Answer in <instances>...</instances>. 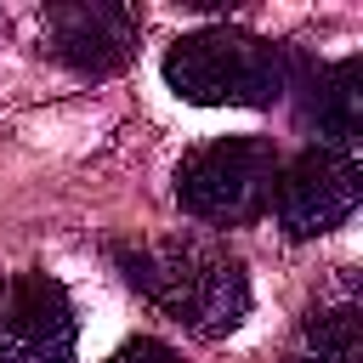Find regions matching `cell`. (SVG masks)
<instances>
[{"mask_svg":"<svg viewBox=\"0 0 363 363\" xmlns=\"http://www.w3.org/2000/svg\"><path fill=\"white\" fill-rule=\"evenodd\" d=\"M278 147L267 136H216L176 164V204L204 227H250L272 210Z\"/></svg>","mask_w":363,"mask_h":363,"instance_id":"3","label":"cell"},{"mask_svg":"<svg viewBox=\"0 0 363 363\" xmlns=\"http://www.w3.org/2000/svg\"><path fill=\"white\" fill-rule=\"evenodd\" d=\"M113 267L142 301H153L199 340H221L250 318V272L221 238L170 233V238L113 244Z\"/></svg>","mask_w":363,"mask_h":363,"instance_id":"1","label":"cell"},{"mask_svg":"<svg viewBox=\"0 0 363 363\" xmlns=\"http://www.w3.org/2000/svg\"><path fill=\"white\" fill-rule=\"evenodd\" d=\"M136 40H142V17L130 6H113V0H57L40 11L45 57L85 74V79L119 74L136 57Z\"/></svg>","mask_w":363,"mask_h":363,"instance_id":"6","label":"cell"},{"mask_svg":"<svg viewBox=\"0 0 363 363\" xmlns=\"http://www.w3.org/2000/svg\"><path fill=\"white\" fill-rule=\"evenodd\" d=\"M289 363H357V295H352V284L301 318Z\"/></svg>","mask_w":363,"mask_h":363,"instance_id":"8","label":"cell"},{"mask_svg":"<svg viewBox=\"0 0 363 363\" xmlns=\"http://www.w3.org/2000/svg\"><path fill=\"white\" fill-rule=\"evenodd\" d=\"M301 57L250 28H193L164 51V85L199 108H272L295 91Z\"/></svg>","mask_w":363,"mask_h":363,"instance_id":"2","label":"cell"},{"mask_svg":"<svg viewBox=\"0 0 363 363\" xmlns=\"http://www.w3.org/2000/svg\"><path fill=\"white\" fill-rule=\"evenodd\" d=\"M363 199V164L346 147H306L278 170L272 210L289 238H323L352 221Z\"/></svg>","mask_w":363,"mask_h":363,"instance_id":"5","label":"cell"},{"mask_svg":"<svg viewBox=\"0 0 363 363\" xmlns=\"http://www.w3.org/2000/svg\"><path fill=\"white\" fill-rule=\"evenodd\" d=\"M301 125L318 136L312 147L357 153V130H363V62L357 57H340V62L306 74V85H301Z\"/></svg>","mask_w":363,"mask_h":363,"instance_id":"7","label":"cell"},{"mask_svg":"<svg viewBox=\"0 0 363 363\" xmlns=\"http://www.w3.org/2000/svg\"><path fill=\"white\" fill-rule=\"evenodd\" d=\"M108 363H182V352L164 346V340H153V335H136V340H125Z\"/></svg>","mask_w":363,"mask_h":363,"instance_id":"9","label":"cell"},{"mask_svg":"<svg viewBox=\"0 0 363 363\" xmlns=\"http://www.w3.org/2000/svg\"><path fill=\"white\" fill-rule=\"evenodd\" d=\"M79 312L51 272H0V363H74Z\"/></svg>","mask_w":363,"mask_h":363,"instance_id":"4","label":"cell"}]
</instances>
